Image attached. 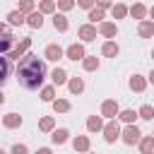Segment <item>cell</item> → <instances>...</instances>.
I'll return each mask as SVG.
<instances>
[{"instance_id": "10", "label": "cell", "mask_w": 154, "mask_h": 154, "mask_svg": "<svg viewBox=\"0 0 154 154\" xmlns=\"http://www.w3.org/2000/svg\"><path fill=\"white\" fill-rule=\"evenodd\" d=\"M63 58V48L60 46H48L46 48V60H58Z\"/></svg>"}, {"instance_id": "28", "label": "cell", "mask_w": 154, "mask_h": 154, "mask_svg": "<svg viewBox=\"0 0 154 154\" xmlns=\"http://www.w3.org/2000/svg\"><path fill=\"white\" fill-rule=\"evenodd\" d=\"M89 19H91V22H99V19H103V12H101V7H99V10H94V7H91V10H89Z\"/></svg>"}, {"instance_id": "36", "label": "cell", "mask_w": 154, "mask_h": 154, "mask_svg": "<svg viewBox=\"0 0 154 154\" xmlns=\"http://www.w3.org/2000/svg\"><path fill=\"white\" fill-rule=\"evenodd\" d=\"M12 154H26V147L24 144H14L12 147Z\"/></svg>"}, {"instance_id": "41", "label": "cell", "mask_w": 154, "mask_h": 154, "mask_svg": "<svg viewBox=\"0 0 154 154\" xmlns=\"http://www.w3.org/2000/svg\"><path fill=\"white\" fill-rule=\"evenodd\" d=\"M2 101H5V96H2V91H0V103H2Z\"/></svg>"}, {"instance_id": "31", "label": "cell", "mask_w": 154, "mask_h": 154, "mask_svg": "<svg viewBox=\"0 0 154 154\" xmlns=\"http://www.w3.org/2000/svg\"><path fill=\"white\" fill-rule=\"evenodd\" d=\"M41 99H43V101H53V87H46V89L41 91Z\"/></svg>"}, {"instance_id": "7", "label": "cell", "mask_w": 154, "mask_h": 154, "mask_svg": "<svg viewBox=\"0 0 154 154\" xmlns=\"http://www.w3.org/2000/svg\"><path fill=\"white\" fill-rule=\"evenodd\" d=\"M101 113H103L106 118H113V116L118 113V103H116V101H103V106H101Z\"/></svg>"}, {"instance_id": "16", "label": "cell", "mask_w": 154, "mask_h": 154, "mask_svg": "<svg viewBox=\"0 0 154 154\" xmlns=\"http://www.w3.org/2000/svg\"><path fill=\"white\" fill-rule=\"evenodd\" d=\"M26 22H29V26H34V29H38V26L43 24V17H41L38 12H34V14H29V19H26Z\"/></svg>"}, {"instance_id": "21", "label": "cell", "mask_w": 154, "mask_h": 154, "mask_svg": "<svg viewBox=\"0 0 154 154\" xmlns=\"http://www.w3.org/2000/svg\"><path fill=\"white\" fill-rule=\"evenodd\" d=\"M152 31H154V24L152 22H142L140 24V34L142 36H152Z\"/></svg>"}, {"instance_id": "1", "label": "cell", "mask_w": 154, "mask_h": 154, "mask_svg": "<svg viewBox=\"0 0 154 154\" xmlns=\"http://www.w3.org/2000/svg\"><path fill=\"white\" fill-rule=\"evenodd\" d=\"M43 77H46V65L36 55H24L17 63V82L24 89H29V91L38 89L43 84Z\"/></svg>"}, {"instance_id": "22", "label": "cell", "mask_w": 154, "mask_h": 154, "mask_svg": "<svg viewBox=\"0 0 154 154\" xmlns=\"http://www.w3.org/2000/svg\"><path fill=\"white\" fill-rule=\"evenodd\" d=\"M96 67H99V60L94 55H89V58L84 55V70H96Z\"/></svg>"}, {"instance_id": "26", "label": "cell", "mask_w": 154, "mask_h": 154, "mask_svg": "<svg viewBox=\"0 0 154 154\" xmlns=\"http://www.w3.org/2000/svg\"><path fill=\"white\" fill-rule=\"evenodd\" d=\"M140 116H142L144 120H152V118H154V108H152V106H142V108H140Z\"/></svg>"}, {"instance_id": "18", "label": "cell", "mask_w": 154, "mask_h": 154, "mask_svg": "<svg viewBox=\"0 0 154 154\" xmlns=\"http://www.w3.org/2000/svg\"><path fill=\"white\" fill-rule=\"evenodd\" d=\"M65 140H67V130H65V128H60V130L53 132V142H55V144H63Z\"/></svg>"}, {"instance_id": "29", "label": "cell", "mask_w": 154, "mask_h": 154, "mask_svg": "<svg viewBox=\"0 0 154 154\" xmlns=\"http://www.w3.org/2000/svg\"><path fill=\"white\" fill-rule=\"evenodd\" d=\"M125 14H128V10H125L123 5H116V7H113V17H116V19H120V17H125Z\"/></svg>"}, {"instance_id": "38", "label": "cell", "mask_w": 154, "mask_h": 154, "mask_svg": "<svg viewBox=\"0 0 154 154\" xmlns=\"http://www.w3.org/2000/svg\"><path fill=\"white\" fill-rule=\"evenodd\" d=\"M58 2H60V7H63V10H70V7L75 5L72 0H58Z\"/></svg>"}, {"instance_id": "30", "label": "cell", "mask_w": 154, "mask_h": 154, "mask_svg": "<svg viewBox=\"0 0 154 154\" xmlns=\"http://www.w3.org/2000/svg\"><path fill=\"white\" fill-rule=\"evenodd\" d=\"M34 7V0H19V12H29Z\"/></svg>"}, {"instance_id": "39", "label": "cell", "mask_w": 154, "mask_h": 154, "mask_svg": "<svg viewBox=\"0 0 154 154\" xmlns=\"http://www.w3.org/2000/svg\"><path fill=\"white\" fill-rule=\"evenodd\" d=\"M99 7H108V0H99Z\"/></svg>"}, {"instance_id": "40", "label": "cell", "mask_w": 154, "mask_h": 154, "mask_svg": "<svg viewBox=\"0 0 154 154\" xmlns=\"http://www.w3.org/2000/svg\"><path fill=\"white\" fill-rule=\"evenodd\" d=\"M36 154H51V149H46V147H43V149H38Z\"/></svg>"}, {"instance_id": "2", "label": "cell", "mask_w": 154, "mask_h": 154, "mask_svg": "<svg viewBox=\"0 0 154 154\" xmlns=\"http://www.w3.org/2000/svg\"><path fill=\"white\" fill-rule=\"evenodd\" d=\"M10 46H12V34L7 31L5 24H0V55H5L10 51Z\"/></svg>"}, {"instance_id": "3", "label": "cell", "mask_w": 154, "mask_h": 154, "mask_svg": "<svg viewBox=\"0 0 154 154\" xmlns=\"http://www.w3.org/2000/svg\"><path fill=\"white\" fill-rule=\"evenodd\" d=\"M140 135H142V132H140L135 125H128L125 132H123V142H125V144H135V142L140 140Z\"/></svg>"}, {"instance_id": "14", "label": "cell", "mask_w": 154, "mask_h": 154, "mask_svg": "<svg viewBox=\"0 0 154 154\" xmlns=\"http://www.w3.org/2000/svg\"><path fill=\"white\" fill-rule=\"evenodd\" d=\"M51 77H53V82H55V84H65V79H67V75H65V70H60V67H55Z\"/></svg>"}, {"instance_id": "13", "label": "cell", "mask_w": 154, "mask_h": 154, "mask_svg": "<svg viewBox=\"0 0 154 154\" xmlns=\"http://www.w3.org/2000/svg\"><path fill=\"white\" fill-rule=\"evenodd\" d=\"M53 26H55L58 31H65V29H67V19H65L63 14H55V17H53Z\"/></svg>"}, {"instance_id": "25", "label": "cell", "mask_w": 154, "mask_h": 154, "mask_svg": "<svg viewBox=\"0 0 154 154\" xmlns=\"http://www.w3.org/2000/svg\"><path fill=\"white\" fill-rule=\"evenodd\" d=\"M75 149L87 152V149H89V140H87V137H77V140H75Z\"/></svg>"}, {"instance_id": "23", "label": "cell", "mask_w": 154, "mask_h": 154, "mask_svg": "<svg viewBox=\"0 0 154 154\" xmlns=\"http://www.w3.org/2000/svg\"><path fill=\"white\" fill-rule=\"evenodd\" d=\"M130 89L142 91V89H144V79H142V77H132V79H130Z\"/></svg>"}, {"instance_id": "5", "label": "cell", "mask_w": 154, "mask_h": 154, "mask_svg": "<svg viewBox=\"0 0 154 154\" xmlns=\"http://www.w3.org/2000/svg\"><path fill=\"white\" fill-rule=\"evenodd\" d=\"M103 132H106V142H116V137L120 135V130H118V123H108V125L103 128Z\"/></svg>"}, {"instance_id": "9", "label": "cell", "mask_w": 154, "mask_h": 154, "mask_svg": "<svg viewBox=\"0 0 154 154\" xmlns=\"http://www.w3.org/2000/svg\"><path fill=\"white\" fill-rule=\"evenodd\" d=\"M29 43H31V38H22V41H19V46H17V48L10 53V58H17V60H19V55H22V53L29 48Z\"/></svg>"}, {"instance_id": "20", "label": "cell", "mask_w": 154, "mask_h": 154, "mask_svg": "<svg viewBox=\"0 0 154 154\" xmlns=\"http://www.w3.org/2000/svg\"><path fill=\"white\" fill-rule=\"evenodd\" d=\"M99 31H101L103 36H116V31H118V29H116V24H101V26H99Z\"/></svg>"}, {"instance_id": "24", "label": "cell", "mask_w": 154, "mask_h": 154, "mask_svg": "<svg viewBox=\"0 0 154 154\" xmlns=\"http://www.w3.org/2000/svg\"><path fill=\"white\" fill-rule=\"evenodd\" d=\"M87 128L94 132V130H101V118H96V116H91L89 120H87Z\"/></svg>"}, {"instance_id": "17", "label": "cell", "mask_w": 154, "mask_h": 154, "mask_svg": "<svg viewBox=\"0 0 154 154\" xmlns=\"http://www.w3.org/2000/svg\"><path fill=\"white\" fill-rule=\"evenodd\" d=\"M101 51H103V55H111V58H116V55H118V46H116V43H111V41H108V43H103V48H101Z\"/></svg>"}, {"instance_id": "11", "label": "cell", "mask_w": 154, "mask_h": 154, "mask_svg": "<svg viewBox=\"0 0 154 154\" xmlns=\"http://www.w3.org/2000/svg\"><path fill=\"white\" fill-rule=\"evenodd\" d=\"M7 19H10V24H14V26H19V24H24V14H22L19 10H14V12H10V14H7Z\"/></svg>"}, {"instance_id": "33", "label": "cell", "mask_w": 154, "mask_h": 154, "mask_svg": "<svg viewBox=\"0 0 154 154\" xmlns=\"http://www.w3.org/2000/svg\"><path fill=\"white\" fill-rule=\"evenodd\" d=\"M53 108H55V111H67V108H70V103H67V101H55V103H53Z\"/></svg>"}, {"instance_id": "4", "label": "cell", "mask_w": 154, "mask_h": 154, "mask_svg": "<svg viewBox=\"0 0 154 154\" xmlns=\"http://www.w3.org/2000/svg\"><path fill=\"white\" fill-rule=\"evenodd\" d=\"M67 58H70V60H82V58H84V48H82L79 43H72V46L67 48Z\"/></svg>"}, {"instance_id": "27", "label": "cell", "mask_w": 154, "mask_h": 154, "mask_svg": "<svg viewBox=\"0 0 154 154\" xmlns=\"http://www.w3.org/2000/svg\"><path fill=\"white\" fill-rule=\"evenodd\" d=\"M82 89H84V84H82V79H72V82H70V91H72V94H79Z\"/></svg>"}, {"instance_id": "12", "label": "cell", "mask_w": 154, "mask_h": 154, "mask_svg": "<svg viewBox=\"0 0 154 154\" xmlns=\"http://www.w3.org/2000/svg\"><path fill=\"white\" fill-rule=\"evenodd\" d=\"M7 128H17V125H22V118L17 116V113H10V116H5V120H2Z\"/></svg>"}, {"instance_id": "37", "label": "cell", "mask_w": 154, "mask_h": 154, "mask_svg": "<svg viewBox=\"0 0 154 154\" xmlns=\"http://www.w3.org/2000/svg\"><path fill=\"white\" fill-rule=\"evenodd\" d=\"M77 5H79V7H87V10H91L94 0H77Z\"/></svg>"}, {"instance_id": "19", "label": "cell", "mask_w": 154, "mask_h": 154, "mask_svg": "<svg viewBox=\"0 0 154 154\" xmlns=\"http://www.w3.org/2000/svg\"><path fill=\"white\" fill-rule=\"evenodd\" d=\"M130 14H132L135 19H142V17L147 14V7H144V5H135V7L130 10Z\"/></svg>"}, {"instance_id": "32", "label": "cell", "mask_w": 154, "mask_h": 154, "mask_svg": "<svg viewBox=\"0 0 154 154\" xmlns=\"http://www.w3.org/2000/svg\"><path fill=\"white\" fill-rule=\"evenodd\" d=\"M120 120L132 123V120H135V111H123V113H120Z\"/></svg>"}, {"instance_id": "35", "label": "cell", "mask_w": 154, "mask_h": 154, "mask_svg": "<svg viewBox=\"0 0 154 154\" xmlns=\"http://www.w3.org/2000/svg\"><path fill=\"white\" fill-rule=\"evenodd\" d=\"M41 10H43V12H53V2H51V0H43V2H41Z\"/></svg>"}, {"instance_id": "15", "label": "cell", "mask_w": 154, "mask_h": 154, "mask_svg": "<svg viewBox=\"0 0 154 154\" xmlns=\"http://www.w3.org/2000/svg\"><path fill=\"white\" fill-rule=\"evenodd\" d=\"M140 149H142V154H152V149H154V137H144L142 144H140Z\"/></svg>"}, {"instance_id": "8", "label": "cell", "mask_w": 154, "mask_h": 154, "mask_svg": "<svg viewBox=\"0 0 154 154\" xmlns=\"http://www.w3.org/2000/svg\"><path fill=\"white\" fill-rule=\"evenodd\" d=\"M7 75H10V58L0 55V84L7 79Z\"/></svg>"}, {"instance_id": "42", "label": "cell", "mask_w": 154, "mask_h": 154, "mask_svg": "<svg viewBox=\"0 0 154 154\" xmlns=\"http://www.w3.org/2000/svg\"><path fill=\"white\" fill-rule=\"evenodd\" d=\"M0 154H5V152H2V149H0Z\"/></svg>"}, {"instance_id": "34", "label": "cell", "mask_w": 154, "mask_h": 154, "mask_svg": "<svg viewBox=\"0 0 154 154\" xmlns=\"http://www.w3.org/2000/svg\"><path fill=\"white\" fill-rule=\"evenodd\" d=\"M53 128V118H43L41 120V130H51Z\"/></svg>"}, {"instance_id": "6", "label": "cell", "mask_w": 154, "mask_h": 154, "mask_svg": "<svg viewBox=\"0 0 154 154\" xmlns=\"http://www.w3.org/2000/svg\"><path fill=\"white\" fill-rule=\"evenodd\" d=\"M79 36H82V41H94L96 38V29L84 24V26H79Z\"/></svg>"}]
</instances>
